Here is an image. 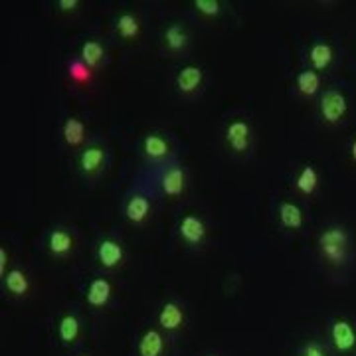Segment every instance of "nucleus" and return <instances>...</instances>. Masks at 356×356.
<instances>
[{
    "label": "nucleus",
    "instance_id": "ddd939ff",
    "mask_svg": "<svg viewBox=\"0 0 356 356\" xmlns=\"http://www.w3.org/2000/svg\"><path fill=\"white\" fill-rule=\"evenodd\" d=\"M159 327L166 332H175L178 329L184 327L186 323V313H184V307L180 305L178 301H166L165 305L161 307L159 311Z\"/></svg>",
    "mask_w": 356,
    "mask_h": 356
},
{
    "label": "nucleus",
    "instance_id": "4468645a",
    "mask_svg": "<svg viewBox=\"0 0 356 356\" xmlns=\"http://www.w3.org/2000/svg\"><path fill=\"white\" fill-rule=\"evenodd\" d=\"M191 44V34L180 22H172L165 28L163 32V46L168 54H182Z\"/></svg>",
    "mask_w": 356,
    "mask_h": 356
},
{
    "label": "nucleus",
    "instance_id": "b1692460",
    "mask_svg": "<svg viewBox=\"0 0 356 356\" xmlns=\"http://www.w3.org/2000/svg\"><path fill=\"white\" fill-rule=\"evenodd\" d=\"M280 220L285 228L299 229L303 226V210L293 202L280 204Z\"/></svg>",
    "mask_w": 356,
    "mask_h": 356
},
{
    "label": "nucleus",
    "instance_id": "0eeeda50",
    "mask_svg": "<svg viewBox=\"0 0 356 356\" xmlns=\"http://www.w3.org/2000/svg\"><path fill=\"white\" fill-rule=\"evenodd\" d=\"M178 236L186 245L200 248L208 238V228H206V224H204V220L200 216L186 214V216L180 218V222H178Z\"/></svg>",
    "mask_w": 356,
    "mask_h": 356
},
{
    "label": "nucleus",
    "instance_id": "4be33fe9",
    "mask_svg": "<svg viewBox=\"0 0 356 356\" xmlns=\"http://www.w3.org/2000/svg\"><path fill=\"white\" fill-rule=\"evenodd\" d=\"M332 58H334V51L329 44H323V42H318L315 46H311V50H309V62L313 65V70L315 72H323V70H327L329 65L332 64Z\"/></svg>",
    "mask_w": 356,
    "mask_h": 356
},
{
    "label": "nucleus",
    "instance_id": "9d476101",
    "mask_svg": "<svg viewBox=\"0 0 356 356\" xmlns=\"http://www.w3.org/2000/svg\"><path fill=\"white\" fill-rule=\"evenodd\" d=\"M46 245H48V252H50L51 257L64 259V257H70V255L74 254V250H76V238L64 226H56L48 234Z\"/></svg>",
    "mask_w": 356,
    "mask_h": 356
},
{
    "label": "nucleus",
    "instance_id": "bb28decb",
    "mask_svg": "<svg viewBox=\"0 0 356 356\" xmlns=\"http://www.w3.org/2000/svg\"><path fill=\"white\" fill-rule=\"evenodd\" d=\"M192 6L196 13L202 14L206 18H216L222 13V4L218 0H194Z\"/></svg>",
    "mask_w": 356,
    "mask_h": 356
},
{
    "label": "nucleus",
    "instance_id": "6e6552de",
    "mask_svg": "<svg viewBox=\"0 0 356 356\" xmlns=\"http://www.w3.org/2000/svg\"><path fill=\"white\" fill-rule=\"evenodd\" d=\"M123 214L127 218V222H131L133 226H143L153 214V204H151L147 194L133 192V194H129L127 200H125Z\"/></svg>",
    "mask_w": 356,
    "mask_h": 356
},
{
    "label": "nucleus",
    "instance_id": "7ed1b4c3",
    "mask_svg": "<svg viewBox=\"0 0 356 356\" xmlns=\"http://www.w3.org/2000/svg\"><path fill=\"white\" fill-rule=\"evenodd\" d=\"M321 117L325 123L334 125L339 121H343L344 115L348 111V102L341 91L337 89H327L323 95H321Z\"/></svg>",
    "mask_w": 356,
    "mask_h": 356
},
{
    "label": "nucleus",
    "instance_id": "393cba45",
    "mask_svg": "<svg viewBox=\"0 0 356 356\" xmlns=\"http://www.w3.org/2000/svg\"><path fill=\"white\" fill-rule=\"evenodd\" d=\"M318 186V175L317 170H315V166L313 165H305L301 168V172H299V177L295 180V188L301 192V194H305V196H311L313 192L317 191Z\"/></svg>",
    "mask_w": 356,
    "mask_h": 356
},
{
    "label": "nucleus",
    "instance_id": "aec40b11",
    "mask_svg": "<svg viewBox=\"0 0 356 356\" xmlns=\"http://www.w3.org/2000/svg\"><path fill=\"white\" fill-rule=\"evenodd\" d=\"M79 334H81V323H79V318L76 315H72V313L62 315L60 321H58V337H60V341L70 346V344L77 343Z\"/></svg>",
    "mask_w": 356,
    "mask_h": 356
},
{
    "label": "nucleus",
    "instance_id": "a878e982",
    "mask_svg": "<svg viewBox=\"0 0 356 356\" xmlns=\"http://www.w3.org/2000/svg\"><path fill=\"white\" fill-rule=\"evenodd\" d=\"M297 89H299L301 95L313 97L318 89H321V76H318L315 70H303V72H299V76H297Z\"/></svg>",
    "mask_w": 356,
    "mask_h": 356
},
{
    "label": "nucleus",
    "instance_id": "c85d7f7f",
    "mask_svg": "<svg viewBox=\"0 0 356 356\" xmlns=\"http://www.w3.org/2000/svg\"><path fill=\"white\" fill-rule=\"evenodd\" d=\"M77 6H79L77 0H60V2H58V8H60L62 13H76Z\"/></svg>",
    "mask_w": 356,
    "mask_h": 356
},
{
    "label": "nucleus",
    "instance_id": "423d86ee",
    "mask_svg": "<svg viewBox=\"0 0 356 356\" xmlns=\"http://www.w3.org/2000/svg\"><path fill=\"white\" fill-rule=\"evenodd\" d=\"M188 186V177H186V170L177 163L168 165L161 175V192L165 194L166 198L170 200H177L180 198Z\"/></svg>",
    "mask_w": 356,
    "mask_h": 356
},
{
    "label": "nucleus",
    "instance_id": "412c9836",
    "mask_svg": "<svg viewBox=\"0 0 356 356\" xmlns=\"http://www.w3.org/2000/svg\"><path fill=\"white\" fill-rule=\"evenodd\" d=\"M4 287L14 297H24L30 293V280L22 269L14 267V269H8V273L4 277Z\"/></svg>",
    "mask_w": 356,
    "mask_h": 356
},
{
    "label": "nucleus",
    "instance_id": "f03ea898",
    "mask_svg": "<svg viewBox=\"0 0 356 356\" xmlns=\"http://www.w3.org/2000/svg\"><path fill=\"white\" fill-rule=\"evenodd\" d=\"M224 140H226V147L232 153H248L252 149V127H250V123L242 117L232 119L226 125V131H224Z\"/></svg>",
    "mask_w": 356,
    "mask_h": 356
},
{
    "label": "nucleus",
    "instance_id": "39448f33",
    "mask_svg": "<svg viewBox=\"0 0 356 356\" xmlns=\"http://www.w3.org/2000/svg\"><path fill=\"white\" fill-rule=\"evenodd\" d=\"M105 165H107V151L99 143L88 145L77 156V166H79L81 175L88 178L97 177L105 168Z\"/></svg>",
    "mask_w": 356,
    "mask_h": 356
},
{
    "label": "nucleus",
    "instance_id": "f3484780",
    "mask_svg": "<svg viewBox=\"0 0 356 356\" xmlns=\"http://www.w3.org/2000/svg\"><path fill=\"white\" fill-rule=\"evenodd\" d=\"M140 30H143V24H140L137 14L121 13L115 18V32H117L119 38L127 40V42H135V40H139Z\"/></svg>",
    "mask_w": 356,
    "mask_h": 356
},
{
    "label": "nucleus",
    "instance_id": "20e7f679",
    "mask_svg": "<svg viewBox=\"0 0 356 356\" xmlns=\"http://www.w3.org/2000/svg\"><path fill=\"white\" fill-rule=\"evenodd\" d=\"M95 257H97V264L103 267V269H117V267L123 266L125 261V248L123 243L119 242L117 238H103L97 242V248H95Z\"/></svg>",
    "mask_w": 356,
    "mask_h": 356
},
{
    "label": "nucleus",
    "instance_id": "dca6fc26",
    "mask_svg": "<svg viewBox=\"0 0 356 356\" xmlns=\"http://www.w3.org/2000/svg\"><path fill=\"white\" fill-rule=\"evenodd\" d=\"M165 355V334L156 329H147L139 337L137 356H163Z\"/></svg>",
    "mask_w": 356,
    "mask_h": 356
},
{
    "label": "nucleus",
    "instance_id": "6ab92c4d",
    "mask_svg": "<svg viewBox=\"0 0 356 356\" xmlns=\"http://www.w3.org/2000/svg\"><path fill=\"white\" fill-rule=\"evenodd\" d=\"M79 60L86 65H89L93 72L99 70L105 62V48L99 40H88L83 42L81 50H79Z\"/></svg>",
    "mask_w": 356,
    "mask_h": 356
},
{
    "label": "nucleus",
    "instance_id": "5701e85b",
    "mask_svg": "<svg viewBox=\"0 0 356 356\" xmlns=\"http://www.w3.org/2000/svg\"><path fill=\"white\" fill-rule=\"evenodd\" d=\"M93 70L89 67V65H86L79 58H76V60H72L70 64H67V76H70V79H72V83L74 86H79V88H86V86H89L91 81H93Z\"/></svg>",
    "mask_w": 356,
    "mask_h": 356
},
{
    "label": "nucleus",
    "instance_id": "2eb2a0df",
    "mask_svg": "<svg viewBox=\"0 0 356 356\" xmlns=\"http://www.w3.org/2000/svg\"><path fill=\"white\" fill-rule=\"evenodd\" d=\"M113 295V285L107 277H95L89 281L88 289H86V301L93 309H103L107 307L109 299Z\"/></svg>",
    "mask_w": 356,
    "mask_h": 356
},
{
    "label": "nucleus",
    "instance_id": "7c9ffc66",
    "mask_svg": "<svg viewBox=\"0 0 356 356\" xmlns=\"http://www.w3.org/2000/svg\"><path fill=\"white\" fill-rule=\"evenodd\" d=\"M350 154H353V161L356 163V139L353 140V147H350Z\"/></svg>",
    "mask_w": 356,
    "mask_h": 356
},
{
    "label": "nucleus",
    "instance_id": "f257e3e1",
    "mask_svg": "<svg viewBox=\"0 0 356 356\" xmlns=\"http://www.w3.org/2000/svg\"><path fill=\"white\" fill-rule=\"evenodd\" d=\"M318 252L331 264L343 266L348 257V234L341 226H331L318 236Z\"/></svg>",
    "mask_w": 356,
    "mask_h": 356
},
{
    "label": "nucleus",
    "instance_id": "a211bd4d",
    "mask_svg": "<svg viewBox=\"0 0 356 356\" xmlns=\"http://www.w3.org/2000/svg\"><path fill=\"white\" fill-rule=\"evenodd\" d=\"M62 137H64L67 147H79L86 143L88 137V127L79 117H67L62 125Z\"/></svg>",
    "mask_w": 356,
    "mask_h": 356
},
{
    "label": "nucleus",
    "instance_id": "9b49d317",
    "mask_svg": "<svg viewBox=\"0 0 356 356\" xmlns=\"http://www.w3.org/2000/svg\"><path fill=\"white\" fill-rule=\"evenodd\" d=\"M175 83H177L178 93H182V95L191 97V95H194V93H198L200 88H202L204 70L200 67V65H194V64L182 65V67L178 70Z\"/></svg>",
    "mask_w": 356,
    "mask_h": 356
},
{
    "label": "nucleus",
    "instance_id": "2f4dec72",
    "mask_svg": "<svg viewBox=\"0 0 356 356\" xmlns=\"http://www.w3.org/2000/svg\"><path fill=\"white\" fill-rule=\"evenodd\" d=\"M81 356H86V355H81Z\"/></svg>",
    "mask_w": 356,
    "mask_h": 356
},
{
    "label": "nucleus",
    "instance_id": "1a4fd4ad",
    "mask_svg": "<svg viewBox=\"0 0 356 356\" xmlns=\"http://www.w3.org/2000/svg\"><path fill=\"white\" fill-rule=\"evenodd\" d=\"M140 151L149 163H165L172 154V147H170V140L166 139L165 135L147 133L143 137V143H140Z\"/></svg>",
    "mask_w": 356,
    "mask_h": 356
},
{
    "label": "nucleus",
    "instance_id": "cd10ccee",
    "mask_svg": "<svg viewBox=\"0 0 356 356\" xmlns=\"http://www.w3.org/2000/svg\"><path fill=\"white\" fill-rule=\"evenodd\" d=\"M299 356H329L327 355V348L323 346L317 341H311V343H307L303 348H301V353Z\"/></svg>",
    "mask_w": 356,
    "mask_h": 356
},
{
    "label": "nucleus",
    "instance_id": "c756f323",
    "mask_svg": "<svg viewBox=\"0 0 356 356\" xmlns=\"http://www.w3.org/2000/svg\"><path fill=\"white\" fill-rule=\"evenodd\" d=\"M6 266H8V252H6V248H0V275H2V280L6 277Z\"/></svg>",
    "mask_w": 356,
    "mask_h": 356
},
{
    "label": "nucleus",
    "instance_id": "f8f14e48",
    "mask_svg": "<svg viewBox=\"0 0 356 356\" xmlns=\"http://www.w3.org/2000/svg\"><path fill=\"white\" fill-rule=\"evenodd\" d=\"M331 343L339 353H350L356 348L355 327L346 318H334L331 325Z\"/></svg>",
    "mask_w": 356,
    "mask_h": 356
}]
</instances>
